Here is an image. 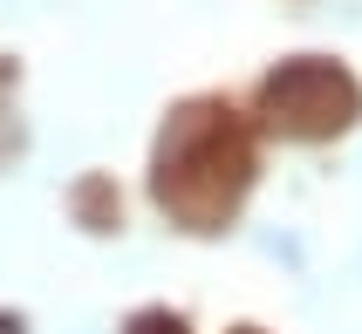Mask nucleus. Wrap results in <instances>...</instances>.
<instances>
[{"label": "nucleus", "instance_id": "nucleus-1", "mask_svg": "<svg viewBox=\"0 0 362 334\" xmlns=\"http://www.w3.org/2000/svg\"><path fill=\"white\" fill-rule=\"evenodd\" d=\"M219 164H246L240 137L226 123H205V109L178 117V130L158 150V205L178 212L185 225H212L240 198V177H219Z\"/></svg>", "mask_w": 362, "mask_h": 334}, {"label": "nucleus", "instance_id": "nucleus-2", "mask_svg": "<svg viewBox=\"0 0 362 334\" xmlns=\"http://www.w3.org/2000/svg\"><path fill=\"white\" fill-rule=\"evenodd\" d=\"M267 117L287 137H328V130H342L356 117V82L342 68H328V61H287L267 82Z\"/></svg>", "mask_w": 362, "mask_h": 334}, {"label": "nucleus", "instance_id": "nucleus-3", "mask_svg": "<svg viewBox=\"0 0 362 334\" xmlns=\"http://www.w3.org/2000/svg\"><path fill=\"white\" fill-rule=\"evenodd\" d=\"M130 334H185V328H178V321H171V314H144V321H137V328H130Z\"/></svg>", "mask_w": 362, "mask_h": 334}, {"label": "nucleus", "instance_id": "nucleus-4", "mask_svg": "<svg viewBox=\"0 0 362 334\" xmlns=\"http://www.w3.org/2000/svg\"><path fill=\"white\" fill-rule=\"evenodd\" d=\"M0 334H21V328H14V321H0Z\"/></svg>", "mask_w": 362, "mask_h": 334}]
</instances>
